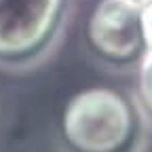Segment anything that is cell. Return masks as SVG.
Listing matches in <instances>:
<instances>
[{
	"mask_svg": "<svg viewBox=\"0 0 152 152\" xmlns=\"http://www.w3.org/2000/svg\"><path fill=\"white\" fill-rule=\"evenodd\" d=\"M61 137L70 152H129L137 140V116L123 93L91 87L68 99Z\"/></svg>",
	"mask_w": 152,
	"mask_h": 152,
	"instance_id": "6da1fadb",
	"label": "cell"
},
{
	"mask_svg": "<svg viewBox=\"0 0 152 152\" xmlns=\"http://www.w3.org/2000/svg\"><path fill=\"white\" fill-rule=\"evenodd\" d=\"M66 0H0V61H28L53 40Z\"/></svg>",
	"mask_w": 152,
	"mask_h": 152,
	"instance_id": "7a4b0ae2",
	"label": "cell"
},
{
	"mask_svg": "<svg viewBox=\"0 0 152 152\" xmlns=\"http://www.w3.org/2000/svg\"><path fill=\"white\" fill-rule=\"evenodd\" d=\"M87 42L110 64H131L148 53L142 0H99L87 23Z\"/></svg>",
	"mask_w": 152,
	"mask_h": 152,
	"instance_id": "3957f363",
	"label": "cell"
},
{
	"mask_svg": "<svg viewBox=\"0 0 152 152\" xmlns=\"http://www.w3.org/2000/svg\"><path fill=\"white\" fill-rule=\"evenodd\" d=\"M137 95H140V102H142L144 112L152 118V53H146V55L142 57Z\"/></svg>",
	"mask_w": 152,
	"mask_h": 152,
	"instance_id": "277c9868",
	"label": "cell"
},
{
	"mask_svg": "<svg viewBox=\"0 0 152 152\" xmlns=\"http://www.w3.org/2000/svg\"><path fill=\"white\" fill-rule=\"evenodd\" d=\"M142 23L146 36V49L152 53V0H142Z\"/></svg>",
	"mask_w": 152,
	"mask_h": 152,
	"instance_id": "5b68a950",
	"label": "cell"
}]
</instances>
